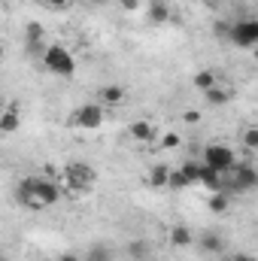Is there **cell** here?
I'll return each mask as SVG.
<instances>
[{
	"instance_id": "cell-13",
	"label": "cell",
	"mask_w": 258,
	"mask_h": 261,
	"mask_svg": "<svg viewBox=\"0 0 258 261\" xmlns=\"http://www.w3.org/2000/svg\"><path fill=\"white\" fill-rule=\"evenodd\" d=\"M170 246H176V249H189V246H194L192 228H186V225H173V228H170Z\"/></svg>"
},
{
	"instance_id": "cell-3",
	"label": "cell",
	"mask_w": 258,
	"mask_h": 261,
	"mask_svg": "<svg viewBox=\"0 0 258 261\" xmlns=\"http://www.w3.org/2000/svg\"><path fill=\"white\" fill-rule=\"evenodd\" d=\"M200 161L210 164V167H216L219 173H231V170L237 167V155H234V149L225 146V143H210V146L203 149Z\"/></svg>"
},
{
	"instance_id": "cell-29",
	"label": "cell",
	"mask_w": 258,
	"mask_h": 261,
	"mask_svg": "<svg viewBox=\"0 0 258 261\" xmlns=\"http://www.w3.org/2000/svg\"><path fill=\"white\" fill-rule=\"evenodd\" d=\"M58 261H82V258H79V255H73V252H64Z\"/></svg>"
},
{
	"instance_id": "cell-22",
	"label": "cell",
	"mask_w": 258,
	"mask_h": 261,
	"mask_svg": "<svg viewBox=\"0 0 258 261\" xmlns=\"http://www.w3.org/2000/svg\"><path fill=\"white\" fill-rule=\"evenodd\" d=\"M189 186H192V182H189V176H186L183 170H173V173H170V186H167V189H189Z\"/></svg>"
},
{
	"instance_id": "cell-34",
	"label": "cell",
	"mask_w": 258,
	"mask_h": 261,
	"mask_svg": "<svg viewBox=\"0 0 258 261\" xmlns=\"http://www.w3.org/2000/svg\"><path fill=\"white\" fill-rule=\"evenodd\" d=\"M143 261H149V258H143Z\"/></svg>"
},
{
	"instance_id": "cell-25",
	"label": "cell",
	"mask_w": 258,
	"mask_h": 261,
	"mask_svg": "<svg viewBox=\"0 0 258 261\" xmlns=\"http://www.w3.org/2000/svg\"><path fill=\"white\" fill-rule=\"evenodd\" d=\"M116 3H119L125 12H137V9H140V0H116Z\"/></svg>"
},
{
	"instance_id": "cell-4",
	"label": "cell",
	"mask_w": 258,
	"mask_h": 261,
	"mask_svg": "<svg viewBox=\"0 0 258 261\" xmlns=\"http://www.w3.org/2000/svg\"><path fill=\"white\" fill-rule=\"evenodd\" d=\"M107 107L100 103V100H91V103H82L76 113H73V119H70V125L73 128H82V130H97L104 125V119H107V113H104Z\"/></svg>"
},
{
	"instance_id": "cell-30",
	"label": "cell",
	"mask_w": 258,
	"mask_h": 261,
	"mask_svg": "<svg viewBox=\"0 0 258 261\" xmlns=\"http://www.w3.org/2000/svg\"><path fill=\"white\" fill-rule=\"evenodd\" d=\"M219 3H237V0H219Z\"/></svg>"
},
{
	"instance_id": "cell-9",
	"label": "cell",
	"mask_w": 258,
	"mask_h": 261,
	"mask_svg": "<svg viewBox=\"0 0 258 261\" xmlns=\"http://www.w3.org/2000/svg\"><path fill=\"white\" fill-rule=\"evenodd\" d=\"M128 134H131V140H137V143H152L155 140V125L146 122V119H137V122L128 125Z\"/></svg>"
},
{
	"instance_id": "cell-7",
	"label": "cell",
	"mask_w": 258,
	"mask_h": 261,
	"mask_svg": "<svg viewBox=\"0 0 258 261\" xmlns=\"http://www.w3.org/2000/svg\"><path fill=\"white\" fill-rule=\"evenodd\" d=\"M24 49L28 52H37L40 58L46 55V49H49L46 46V28L40 21H28L24 24Z\"/></svg>"
},
{
	"instance_id": "cell-24",
	"label": "cell",
	"mask_w": 258,
	"mask_h": 261,
	"mask_svg": "<svg viewBox=\"0 0 258 261\" xmlns=\"http://www.w3.org/2000/svg\"><path fill=\"white\" fill-rule=\"evenodd\" d=\"M179 143H183V140H179V134H173V130H167V134L161 137V146H164V149H179Z\"/></svg>"
},
{
	"instance_id": "cell-10",
	"label": "cell",
	"mask_w": 258,
	"mask_h": 261,
	"mask_svg": "<svg viewBox=\"0 0 258 261\" xmlns=\"http://www.w3.org/2000/svg\"><path fill=\"white\" fill-rule=\"evenodd\" d=\"M18 125H21V113H18V107L15 103H9L6 110H3V116H0V134H15L18 130Z\"/></svg>"
},
{
	"instance_id": "cell-14",
	"label": "cell",
	"mask_w": 258,
	"mask_h": 261,
	"mask_svg": "<svg viewBox=\"0 0 258 261\" xmlns=\"http://www.w3.org/2000/svg\"><path fill=\"white\" fill-rule=\"evenodd\" d=\"M146 18H149L152 24H164V21H170V6H167L164 0H152V3L146 6Z\"/></svg>"
},
{
	"instance_id": "cell-17",
	"label": "cell",
	"mask_w": 258,
	"mask_h": 261,
	"mask_svg": "<svg viewBox=\"0 0 258 261\" xmlns=\"http://www.w3.org/2000/svg\"><path fill=\"white\" fill-rule=\"evenodd\" d=\"M149 252H152L149 240H131L128 246H125V255H128L131 261H143V258H149Z\"/></svg>"
},
{
	"instance_id": "cell-12",
	"label": "cell",
	"mask_w": 258,
	"mask_h": 261,
	"mask_svg": "<svg viewBox=\"0 0 258 261\" xmlns=\"http://www.w3.org/2000/svg\"><path fill=\"white\" fill-rule=\"evenodd\" d=\"M192 85L200 91V94H207L210 88L219 85V73H216V70H197V73L192 76Z\"/></svg>"
},
{
	"instance_id": "cell-21",
	"label": "cell",
	"mask_w": 258,
	"mask_h": 261,
	"mask_svg": "<svg viewBox=\"0 0 258 261\" xmlns=\"http://www.w3.org/2000/svg\"><path fill=\"white\" fill-rule=\"evenodd\" d=\"M200 167H203V164H197V161H186V164H183V167H179V170H183V173H186V176H189V182H200Z\"/></svg>"
},
{
	"instance_id": "cell-15",
	"label": "cell",
	"mask_w": 258,
	"mask_h": 261,
	"mask_svg": "<svg viewBox=\"0 0 258 261\" xmlns=\"http://www.w3.org/2000/svg\"><path fill=\"white\" fill-rule=\"evenodd\" d=\"M97 100H100L104 107H119V103L125 100V88H122V85H104L100 94H97Z\"/></svg>"
},
{
	"instance_id": "cell-6",
	"label": "cell",
	"mask_w": 258,
	"mask_h": 261,
	"mask_svg": "<svg viewBox=\"0 0 258 261\" xmlns=\"http://www.w3.org/2000/svg\"><path fill=\"white\" fill-rule=\"evenodd\" d=\"M228 189H234V192H255L258 170L252 164H237L234 167V179H228Z\"/></svg>"
},
{
	"instance_id": "cell-27",
	"label": "cell",
	"mask_w": 258,
	"mask_h": 261,
	"mask_svg": "<svg viewBox=\"0 0 258 261\" xmlns=\"http://www.w3.org/2000/svg\"><path fill=\"white\" fill-rule=\"evenodd\" d=\"M46 3H49L52 9H67V6H70V0H46Z\"/></svg>"
},
{
	"instance_id": "cell-20",
	"label": "cell",
	"mask_w": 258,
	"mask_h": 261,
	"mask_svg": "<svg viewBox=\"0 0 258 261\" xmlns=\"http://www.w3.org/2000/svg\"><path fill=\"white\" fill-rule=\"evenodd\" d=\"M207 206H210V213H225L228 210V195L225 192H213L210 200H207Z\"/></svg>"
},
{
	"instance_id": "cell-33",
	"label": "cell",
	"mask_w": 258,
	"mask_h": 261,
	"mask_svg": "<svg viewBox=\"0 0 258 261\" xmlns=\"http://www.w3.org/2000/svg\"><path fill=\"white\" fill-rule=\"evenodd\" d=\"M70 3H76V0H70Z\"/></svg>"
},
{
	"instance_id": "cell-8",
	"label": "cell",
	"mask_w": 258,
	"mask_h": 261,
	"mask_svg": "<svg viewBox=\"0 0 258 261\" xmlns=\"http://www.w3.org/2000/svg\"><path fill=\"white\" fill-rule=\"evenodd\" d=\"M197 246H200L203 255H219V252H225V237L219 231H203L197 237Z\"/></svg>"
},
{
	"instance_id": "cell-2",
	"label": "cell",
	"mask_w": 258,
	"mask_h": 261,
	"mask_svg": "<svg viewBox=\"0 0 258 261\" xmlns=\"http://www.w3.org/2000/svg\"><path fill=\"white\" fill-rule=\"evenodd\" d=\"M43 67H46L49 73H55V76H73V73H76V58H73V52H70L67 46L55 43V46L46 49Z\"/></svg>"
},
{
	"instance_id": "cell-11",
	"label": "cell",
	"mask_w": 258,
	"mask_h": 261,
	"mask_svg": "<svg viewBox=\"0 0 258 261\" xmlns=\"http://www.w3.org/2000/svg\"><path fill=\"white\" fill-rule=\"evenodd\" d=\"M231 97H234V94H231V88H225V85L219 82L216 88H210V91L203 94V103H207V107H228V103H231Z\"/></svg>"
},
{
	"instance_id": "cell-28",
	"label": "cell",
	"mask_w": 258,
	"mask_h": 261,
	"mask_svg": "<svg viewBox=\"0 0 258 261\" xmlns=\"http://www.w3.org/2000/svg\"><path fill=\"white\" fill-rule=\"evenodd\" d=\"M231 261H255L249 252H237V255H231Z\"/></svg>"
},
{
	"instance_id": "cell-1",
	"label": "cell",
	"mask_w": 258,
	"mask_h": 261,
	"mask_svg": "<svg viewBox=\"0 0 258 261\" xmlns=\"http://www.w3.org/2000/svg\"><path fill=\"white\" fill-rule=\"evenodd\" d=\"M61 179H64V186L73 192V195H79V192H91V189L97 186V170H94L91 164L70 161V164L64 167V173H61Z\"/></svg>"
},
{
	"instance_id": "cell-23",
	"label": "cell",
	"mask_w": 258,
	"mask_h": 261,
	"mask_svg": "<svg viewBox=\"0 0 258 261\" xmlns=\"http://www.w3.org/2000/svg\"><path fill=\"white\" fill-rule=\"evenodd\" d=\"M231 28H234L231 21H216V24H213V34H216L219 40H231Z\"/></svg>"
},
{
	"instance_id": "cell-18",
	"label": "cell",
	"mask_w": 258,
	"mask_h": 261,
	"mask_svg": "<svg viewBox=\"0 0 258 261\" xmlns=\"http://www.w3.org/2000/svg\"><path fill=\"white\" fill-rule=\"evenodd\" d=\"M85 261H116V252H113L110 246H104V243H94V246L88 249Z\"/></svg>"
},
{
	"instance_id": "cell-26",
	"label": "cell",
	"mask_w": 258,
	"mask_h": 261,
	"mask_svg": "<svg viewBox=\"0 0 258 261\" xmlns=\"http://www.w3.org/2000/svg\"><path fill=\"white\" fill-rule=\"evenodd\" d=\"M183 122H189V125H197V122H200V113H197V110H186V113H183Z\"/></svg>"
},
{
	"instance_id": "cell-16",
	"label": "cell",
	"mask_w": 258,
	"mask_h": 261,
	"mask_svg": "<svg viewBox=\"0 0 258 261\" xmlns=\"http://www.w3.org/2000/svg\"><path fill=\"white\" fill-rule=\"evenodd\" d=\"M170 173H173V170H170L167 164H155V167L149 170L146 179H149L152 189H167V186H170Z\"/></svg>"
},
{
	"instance_id": "cell-19",
	"label": "cell",
	"mask_w": 258,
	"mask_h": 261,
	"mask_svg": "<svg viewBox=\"0 0 258 261\" xmlns=\"http://www.w3.org/2000/svg\"><path fill=\"white\" fill-rule=\"evenodd\" d=\"M240 143L246 152H258V128H243L240 130Z\"/></svg>"
},
{
	"instance_id": "cell-31",
	"label": "cell",
	"mask_w": 258,
	"mask_h": 261,
	"mask_svg": "<svg viewBox=\"0 0 258 261\" xmlns=\"http://www.w3.org/2000/svg\"><path fill=\"white\" fill-rule=\"evenodd\" d=\"M255 64H258V46H255Z\"/></svg>"
},
{
	"instance_id": "cell-5",
	"label": "cell",
	"mask_w": 258,
	"mask_h": 261,
	"mask_svg": "<svg viewBox=\"0 0 258 261\" xmlns=\"http://www.w3.org/2000/svg\"><path fill=\"white\" fill-rule=\"evenodd\" d=\"M237 49H255L258 46V18H240L231 28V40Z\"/></svg>"
},
{
	"instance_id": "cell-32",
	"label": "cell",
	"mask_w": 258,
	"mask_h": 261,
	"mask_svg": "<svg viewBox=\"0 0 258 261\" xmlns=\"http://www.w3.org/2000/svg\"><path fill=\"white\" fill-rule=\"evenodd\" d=\"M94 3H107V0H94Z\"/></svg>"
}]
</instances>
